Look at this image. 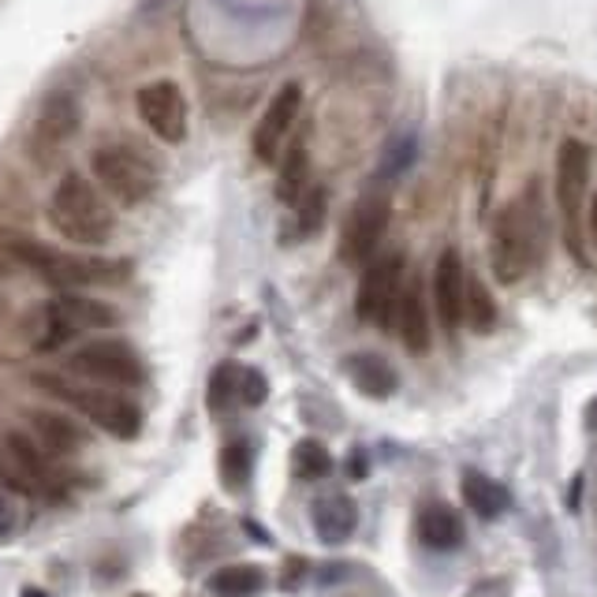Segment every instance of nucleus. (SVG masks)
Returning a JSON list of instances; mask_svg holds the SVG:
<instances>
[{"mask_svg": "<svg viewBox=\"0 0 597 597\" xmlns=\"http://www.w3.org/2000/svg\"><path fill=\"white\" fill-rule=\"evenodd\" d=\"M49 228L68 243L78 247H101L112 235V209L109 202L90 187V180L78 172H68L49 195Z\"/></svg>", "mask_w": 597, "mask_h": 597, "instance_id": "1", "label": "nucleus"}, {"mask_svg": "<svg viewBox=\"0 0 597 597\" xmlns=\"http://www.w3.org/2000/svg\"><path fill=\"white\" fill-rule=\"evenodd\" d=\"M34 385H41V389H49L52 397L72 403L78 415L90 418L94 426L105 429L109 437H117V441H135V437L143 434V411H138L135 400L120 397V392L72 385L68 377H49V374H38Z\"/></svg>", "mask_w": 597, "mask_h": 597, "instance_id": "2", "label": "nucleus"}, {"mask_svg": "<svg viewBox=\"0 0 597 597\" xmlns=\"http://www.w3.org/2000/svg\"><path fill=\"white\" fill-rule=\"evenodd\" d=\"M538 243H541V228L538 217L526 214V206H508L500 214V221L494 228V277L500 284H515L534 269L538 261Z\"/></svg>", "mask_w": 597, "mask_h": 597, "instance_id": "3", "label": "nucleus"}, {"mask_svg": "<svg viewBox=\"0 0 597 597\" xmlns=\"http://www.w3.org/2000/svg\"><path fill=\"white\" fill-rule=\"evenodd\" d=\"M117 325V310L101 298H86L75 292H60L46 303V314H41V351H52L60 344H68L78 332H98V329H112Z\"/></svg>", "mask_w": 597, "mask_h": 597, "instance_id": "4", "label": "nucleus"}, {"mask_svg": "<svg viewBox=\"0 0 597 597\" xmlns=\"http://www.w3.org/2000/svg\"><path fill=\"white\" fill-rule=\"evenodd\" d=\"M94 180L112 195L120 206H143V202L157 191V172L149 169L146 157H138L127 146H101L90 157Z\"/></svg>", "mask_w": 597, "mask_h": 597, "instance_id": "5", "label": "nucleus"}, {"mask_svg": "<svg viewBox=\"0 0 597 597\" xmlns=\"http://www.w3.org/2000/svg\"><path fill=\"white\" fill-rule=\"evenodd\" d=\"M400 292H403V254H381V258H374L370 266L363 269L358 295H355V314L366 325L392 329Z\"/></svg>", "mask_w": 597, "mask_h": 597, "instance_id": "6", "label": "nucleus"}, {"mask_svg": "<svg viewBox=\"0 0 597 597\" xmlns=\"http://www.w3.org/2000/svg\"><path fill=\"white\" fill-rule=\"evenodd\" d=\"M68 366H72L75 374L90 377V381L117 385V389H135V385L146 381L143 358H138L135 348L124 344V340H90L86 348L72 351Z\"/></svg>", "mask_w": 597, "mask_h": 597, "instance_id": "7", "label": "nucleus"}, {"mask_svg": "<svg viewBox=\"0 0 597 597\" xmlns=\"http://www.w3.org/2000/svg\"><path fill=\"white\" fill-rule=\"evenodd\" d=\"M586 187H590V146L578 143V138H568L557 154V206L568 224V251H572L578 261L586 258H583V247H578L575 217L578 209H583Z\"/></svg>", "mask_w": 597, "mask_h": 597, "instance_id": "8", "label": "nucleus"}, {"mask_svg": "<svg viewBox=\"0 0 597 597\" xmlns=\"http://www.w3.org/2000/svg\"><path fill=\"white\" fill-rule=\"evenodd\" d=\"M135 109H138V120H143L161 143L180 146L183 138H187V98H183V90L172 78L146 83L143 90L135 94Z\"/></svg>", "mask_w": 597, "mask_h": 597, "instance_id": "9", "label": "nucleus"}, {"mask_svg": "<svg viewBox=\"0 0 597 597\" xmlns=\"http://www.w3.org/2000/svg\"><path fill=\"white\" fill-rule=\"evenodd\" d=\"M389 198L385 195H366L351 209L348 224H344V243H340V254H344L348 266H370L377 243L385 240V228H389Z\"/></svg>", "mask_w": 597, "mask_h": 597, "instance_id": "10", "label": "nucleus"}, {"mask_svg": "<svg viewBox=\"0 0 597 597\" xmlns=\"http://www.w3.org/2000/svg\"><path fill=\"white\" fill-rule=\"evenodd\" d=\"M298 109H303V86L298 83H284L277 90V98L269 101V109L261 112L258 127H254V157H258L261 165H277L280 157V146H284L288 131H292Z\"/></svg>", "mask_w": 597, "mask_h": 597, "instance_id": "11", "label": "nucleus"}, {"mask_svg": "<svg viewBox=\"0 0 597 597\" xmlns=\"http://www.w3.org/2000/svg\"><path fill=\"white\" fill-rule=\"evenodd\" d=\"M78 127V105L72 94H52V98L41 105L38 120H34L31 131V154L38 157L41 165L52 161L60 149L68 146V138L75 135Z\"/></svg>", "mask_w": 597, "mask_h": 597, "instance_id": "12", "label": "nucleus"}, {"mask_svg": "<svg viewBox=\"0 0 597 597\" xmlns=\"http://www.w3.org/2000/svg\"><path fill=\"white\" fill-rule=\"evenodd\" d=\"M434 306L444 332H455L467 321V273L455 247H444L434 266Z\"/></svg>", "mask_w": 597, "mask_h": 597, "instance_id": "13", "label": "nucleus"}, {"mask_svg": "<svg viewBox=\"0 0 597 597\" xmlns=\"http://www.w3.org/2000/svg\"><path fill=\"white\" fill-rule=\"evenodd\" d=\"M310 520H314V531H318V538L325 541V546H340V541H348L351 531H355L358 508L348 494H325V497L314 500Z\"/></svg>", "mask_w": 597, "mask_h": 597, "instance_id": "14", "label": "nucleus"}, {"mask_svg": "<svg viewBox=\"0 0 597 597\" xmlns=\"http://www.w3.org/2000/svg\"><path fill=\"white\" fill-rule=\"evenodd\" d=\"M397 329L400 340L411 355H426L429 351V318H426V298H423V284L418 280H407L400 292V306H397Z\"/></svg>", "mask_w": 597, "mask_h": 597, "instance_id": "15", "label": "nucleus"}, {"mask_svg": "<svg viewBox=\"0 0 597 597\" xmlns=\"http://www.w3.org/2000/svg\"><path fill=\"white\" fill-rule=\"evenodd\" d=\"M344 370L351 377V385H355L358 392H366V397L374 400H385L397 392V370H392L389 363H385L381 355H374V351H358V355H348L344 358Z\"/></svg>", "mask_w": 597, "mask_h": 597, "instance_id": "16", "label": "nucleus"}, {"mask_svg": "<svg viewBox=\"0 0 597 597\" xmlns=\"http://www.w3.org/2000/svg\"><path fill=\"white\" fill-rule=\"evenodd\" d=\"M463 500H467V508L474 515H482V520H497V515H504L508 504H512L508 489L482 471H463Z\"/></svg>", "mask_w": 597, "mask_h": 597, "instance_id": "17", "label": "nucleus"}, {"mask_svg": "<svg viewBox=\"0 0 597 597\" xmlns=\"http://www.w3.org/2000/svg\"><path fill=\"white\" fill-rule=\"evenodd\" d=\"M418 534H423L429 549H455L463 541V523L455 515V508L434 500V504H426L418 512Z\"/></svg>", "mask_w": 597, "mask_h": 597, "instance_id": "18", "label": "nucleus"}, {"mask_svg": "<svg viewBox=\"0 0 597 597\" xmlns=\"http://www.w3.org/2000/svg\"><path fill=\"white\" fill-rule=\"evenodd\" d=\"M31 423H34V434L41 437V444H46L52 455H68L83 444V429H78L72 418L57 415V411H34Z\"/></svg>", "mask_w": 597, "mask_h": 597, "instance_id": "19", "label": "nucleus"}, {"mask_svg": "<svg viewBox=\"0 0 597 597\" xmlns=\"http://www.w3.org/2000/svg\"><path fill=\"white\" fill-rule=\"evenodd\" d=\"M306 172H310V154H306V143L288 146V154L280 157V175H277V198L284 206H295L298 198L306 195Z\"/></svg>", "mask_w": 597, "mask_h": 597, "instance_id": "20", "label": "nucleus"}, {"mask_svg": "<svg viewBox=\"0 0 597 597\" xmlns=\"http://www.w3.org/2000/svg\"><path fill=\"white\" fill-rule=\"evenodd\" d=\"M266 586V572L258 564H232L221 568L214 578H209V590L221 597H251Z\"/></svg>", "mask_w": 597, "mask_h": 597, "instance_id": "21", "label": "nucleus"}, {"mask_svg": "<svg viewBox=\"0 0 597 597\" xmlns=\"http://www.w3.org/2000/svg\"><path fill=\"white\" fill-rule=\"evenodd\" d=\"M8 455L15 460V467H20L26 478L34 482V489L49 486L52 474H49V460L41 455V448L31 441L26 434H8Z\"/></svg>", "mask_w": 597, "mask_h": 597, "instance_id": "22", "label": "nucleus"}, {"mask_svg": "<svg viewBox=\"0 0 597 597\" xmlns=\"http://www.w3.org/2000/svg\"><path fill=\"white\" fill-rule=\"evenodd\" d=\"M292 467H295L298 478L318 482V478H329V474H332V455H329V448H325L321 441L306 437V441H298V444H295Z\"/></svg>", "mask_w": 597, "mask_h": 597, "instance_id": "23", "label": "nucleus"}, {"mask_svg": "<svg viewBox=\"0 0 597 597\" xmlns=\"http://www.w3.org/2000/svg\"><path fill=\"white\" fill-rule=\"evenodd\" d=\"M240 374H243V366H235V363H221L214 374H209V389H206L209 411H228L235 400H240Z\"/></svg>", "mask_w": 597, "mask_h": 597, "instance_id": "24", "label": "nucleus"}, {"mask_svg": "<svg viewBox=\"0 0 597 597\" xmlns=\"http://www.w3.org/2000/svg\"><path fill=\"white\" fill-rule=\"evenodd\" d=\"M497 321V303L482 280H467V325L474 332H486Z\"/></svg>", "mask_w": 597, "mask_h": 597, "instance_id": "25", "label": "nucleus"}, {"mask_svg": "<svg viewBox=\"0 0 597 597\" xmlns=\"http://www.w3.org/2000/svg\"><path fill=\"white\" fill-rule=\"evenodd\" d=\"M221 478H224L228 489H243V486H247V478H251V448L243 444V441L224 444V452H221Z\"/></svg>", "mask_w": 597, "mask_h": 597, "instance_id": "26", "label": "nucleus"}, {"mask_svg": "<svg viewBox=\"0 0 597 597\" xmlns=\"http://www.w3.org/2000/svg\"><path fill=\"white\" fill-rule=\"evenodd\" d=\"M325 209H329V195L325 187H310L298 198V235H318L325 224Z\"/></svg>", "mask_w": 597, "mask_h": 597, "instance_id": "27", "label": "nucleus"}, {"mask_svg": "<svg viewBox=\"0 0 597 597\" xmlns=\"http://www.w3.org/2000/svg\"><path fill=\"white\" fill-rule=\"evenodd\" d=\"M269 397V381L261 377L254 366H243V374H240V400L247 403V407H261Z\"/></svg>", "mask_w": 597, "mask_h": 597, "instance_id": "28", "label": "nucleus"}, {"mask_svg": "<svg viewBox=\"0 0 597 597\" xmlns=\"http://www.w3.org/2000/svg\"><path fill=\"white\" fill-rule=\"evenodd\" d=\"M0 486H4V489H15V494H38V489H34V482L26 478V474H23L20 467H15V460L8 455V448L0 452Z\"/></svg>", "mask_w": 597, "mask_h": 597, "instance_id": "29", "label": "nucleus"}, {"mask_svg": "<svg viewBox=\"0 0 597 597\" xmlns=\"http://www.w3.org/2000/svg\"><path fill=\"white\" fill-rule=\"evenodd\" d=\"M303 575H306V560H298V557L288 560V578H284V586H288V590H292V586L303 583Z\"/></svg>", "mask_w": 597, "mask_h": 597, "instance_id": "30", "label": "nucleus"}, {"mask_svg": "<svg viewBox=\"0 0 597 597\" xmlns=\"http://www.w3.org/2000/svg\"><path fill=\"white\" fill-rule=\"evenodd\" d=\"M590 235H594V247H597V191L590 198Z\"/></svg>", "mask_w": 597, "mask_h": 597, "instance_id": "31", "label": "nucleus"}, {"mask_svg": "<svg viewBox=\"0 0 597 597\" xmlns=\"http://www.w3.org/2000/svg\"><path fill=\"white\" fill-rule=\"evenodd\" d=\"M586 423H590V426H597V400L590 403V411H586Z\"/></svg>", "mask_w": 597, "mask_h": 597, "instance_id": "32", "label": "nucleus"}, {"mask_svg": "<svg viewBox=\"0 0 597 597\" xmlns=\"http://www.w3.org/2000/svg\"><path fill=\"white\" fill-rule=\"evenodd\" d=\"M23 597H49V594H41V590H23Z\"/></svg>", "mask_w": 597, "mask_h": 597, "instance_id": "33", "label": "nucleus"}, {"mask_svg": "<svg viewBox=\"0 0 597 597\" xmlns=\"http://www.w3.org/2000/svg\"><path fill=\"white\" fill-rule=\"evenodd\" d=\"M135 597H146V594H135Z\"/></svg>", "mask_w": 597, "mask_h": 597, "instance_id": "34", "label": "nucleus"}]
</instances>
